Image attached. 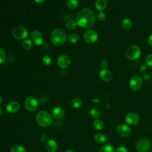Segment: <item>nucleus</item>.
Returning a JSON list of instances; mask_svg holds the SVG:
<instances>
[{
    "label": "nucleus",
    "mask_w": 152,
    "mask_h": 152,
    "mask_svg": "<svg viewBox=\"0 0 152 152\" xmlns=\"http://www.w3.org/2000/svg\"><path fill=\"white\" fill-rule=\"evenodd\" d=\"M96 21L94 12L89 8L81 9L77 15L76 23L78 26L83 28H88L92 27Z\"/></svg>",
    "instance_id": "f257e3e1"
},
{
    "label": "nucleus",
    "mask_w": 152,
    "mask_h": 152,
    "mask_svg": "<svg viewBox=\"0 0 152 152\" xmlns=\"http://www.w3.org/2000/svg\"><path fill=\"white\" fill-rule=\"evenodd\" d=\"M52 43L56 46H61L66 40V35L64 30L61 28H56L53 30L50 35Z\"/></svg>",
    "instance_id": "f03ea898"
},
{
    "label": "nucleus",
    "mask_w": 152,
    "mask_h": 152,
    "mask_svg": "<svg viewBox=\"0 0 152 152\" xmlns=\"http://www.w3.org/2000/svg\"><path fill=\"white\" fill-rule=\"evenodd\" d=\"M36 122L42 127H46L50 125L52 118L50 115L45 111H40L36 115Z\"/></svg>",
    "instance_id": "7ed1b4c3"
},
{
    "label": "nucleus",
    "mask_w": 152,
    "mask_h": 152,
    "mask_svg": "<svg viewBox=\"0 0 152 152\" xmlns=\"http://www.w3.org/2000/svg\"><path fill=\"white\" fill-rule=\"evenodd\" d=\"M141 51L140 48L136 45H131L126 50V58L130 60H136L140 56Z\"/></svg>",
    "instance_id": "20e7f679"
},
{
    "label": "nucleus",
    "mask_w": 152,
    "mask_h": 152,
    "mask_svg": "<svg viewBox=\"0 0 152 152\" xmlns=\"http://www.w3.org/2000/svg\"><path fill=\"white\" fill-rule=\"evenodd\" d=\"M135 148L138 152H148L151 148V142L147 138H140L137 141Z\"/></svg>",
    "instance_id": "39448f33"
},
{
    "label": "nucleus",
    "mask_w": 152,
    "mask_h": 152,
    "mask_svg": "<svg viewBox=\"0 0 152 152\" xmlns=\"http://www.w3.org/2000/svg\"><path fill=\"white\" fill-rule=\"evenodd\" d=\"M24 106L25 109L29 112H33L36 110L39 106L38 100L33 96H30L26 99Z\"/></svg>",
    "instance_id": "423d86ee"
},
{
    "label": "nucleus",
    "mask_w": 152,
    "mask_h": 152,
    "mask_svg": "<svg viewBox=\"0 0 152 152\" xmlns=\"http://www.w3.org/2000/svg\"><path fill=\"white\" fill-rule=\"evenodd\" d=\"M143 80L139 75H134L129 80V86L131 89L133 91L139 90L142 86Z\"/></svg>",
    "instance_id": "0eeeda50"
},
{
    "label": "nucleus",
    "mask_w": 152,
    "mask_h": 152,
    "mask_svg": "<svg viewBox=\"0 0 152 152\" xmlns=\"http://www.w3.org/2000/svg\"><path fill=\"white\" fill-rule=\"evenodd\" d=\"M12 36L18 40L24 39L28 36V31L23 26H18L12 30Z\"/></svg>",
    "instance_id": "6e6552de"
},
{
    "label": "nucleus",
    "mask_w": 152,
    "mask_h": 152,
    "mask_svg": "<svg viewBox=\"0 0 152 152\" xmlns=\"http://www.w3.org/2000/svg\"><path fill=\"white\" fill-rule=\"evenodd\" d=\"M97 32L93 29H89L85 31L84 34V39L85 41L88 43H93L98 39Z\"/></svg>",
    "instance_id": "1a4fd4ad"
},
{
    "label": "nucleus",
    "mask_w": 152,
    "mask_h": 152,
    "mask_svg": "<svg viewBox=\"0 0 152 152\" xmlns=\"http://www.w3.org/2000/svg\"><path fill=\"white\" fill-rule=\"evenodd\" d=\"M117 134L122 137H127L130 135L131 133V128L126 124H121L118 125L116 129Z\"/></svg>",
    "instance_id": "9d476101"
},
{
    "label": "nucleus",
    "mask_w": 152,
    "mask_h": 152,
    "mask_svg": "<svg viewBox=\"0 0 152 152\" xmlns=\"http://www.w3.org/2000/svg\"><path fill=\"white\" fill-rule=\"evenodd\" d=\"M140 116L136 113L130 112L127 113L125 116V121L129 125H136L140 122Z\"/></svg>",
    "instance_id": "9b49d317"
},
{
    "label": "nucleus",
    "mask_w": 152,
    "mask_h": 152,
    "mask_svg": "<svg viewBox=\"0 0 152 152\" xmlns=\"http://www.w3.org/2000/svg\"><path fill=\"white\" fill-rule=\"evenodd\" d=\"M58 65L61 68H66L70 65V59L69 58L65 55H62L59 56L56 61Z\"/></svg>",
    "instance_id": "f8f14e48"
},
{
    "label": "nucleus",
    "mask_w": 152,
    "mask_h": 152,
    "mask_svg": "<svg viewBox=\"0 0 152 152\" xmlns=\"http://www.w3.org/2000/svg\"><path fill=\"white\" fill-rule=\"evenodd\" d=\"M31 37L33 43L35 45L37 46H40L43 44V36H42V34L39 30H33L31 33Z\"/></svg>",
    "instance_id": "ddd939ff"
},
{
    "label": "nucleus",
    "mask_w": 152,
    "mask_h": 152,
    "mask_svg": "<svg viewBox=\"0 0 152 152\" xmlns=\"http://www.w3.org/2000/svg\"><path fill=\"white\" fill-rule=\"evenodd\" d=\"M99 75L101 79L104 81H110L113 77L112 72L106 68H103L100 70L99 72Z\"/></svg>",
    "instance_id": "4468645a"
},
{
    "label": "nucleus",
    "mask_w": 152,
    "mask_h": 152,
    "mask_svg": "<svg viewBox=\"0 0 152 152\" xmlns=\"http://www.w3.org/2000/svg\"><path fill=\"white\" fill-rule=\"evenodd\" d=\"M7 110L10 113H15L20 109V104L17 102H11L6 106Z\"/></svg>",
    "instance_id": "2eb2a0df"
},
{
    "label": "nucleus",
    "mask_w": 152,
    "mask_h": 152,
    "mask_svg": "<svg viewBox=\"0 0 152 152\" xmlns=\"http://www.w3.org/2000/svg\"><path fill=\"white\" fill-rule=\"evenodd\" d=\"M53 116L56 119H60L64 116L65 111L61 107H55L53 109L52 112Z\"/></svg>",
    "instance_id": "dca6fc26"
},
{
    "label": "nucleus",
    "mask_w": 152,
    "mask_h": 152,
    "mask_svg": "<svg viewBox=\"0 0 152 152\" xmlns=\"http://www.w3.org/2000/svg\"><path fill=\"white\" fill-rule=\"evenodd\" d=\"M46 148L49 152H55L58 149V144L54 140H48L46 142Z\"/></svg>",
    "instance_id": "f3484780"
},
{
    "label": "nucleus",
    "mask_w": 152,
    "mask_h": 152,
    "mask_svg": "<svg viewBox=\"0 0 152 152\" xmlns=\"http://www.w3.org/2000/svg\"><path fill=\"white\" fill-rule=\"evenodd\" d=\"M107 0H96L95 2V7L97 10L100 11H103L107 7Z\"/></svg>",
    "instance_id": "a211bd4d"
},
{
    "label": "nucleus",
    "mask_w": 152,
    "mask_h": 152,
    "mask_svg": "<svg viewBox=\"0 0 152 152\" xmlns=\"http://www.w3.org/2000/svg\"><path fill=\"white\" fill-rule=\"evenodd\" d=\"M132 26V21L128 18H125L122 20L121 27L125 30H129Z\"/></svg>",
    "instance_id": "6ab92c4d"
},
{
    "label": "nucleus",
    "mask_w": 152,
    "mask_h": 152,
    "mask_svg": "<svg viewBox=\"0 0 152 152\" xmlns=\"http://www.w3.org/2000/svg\"><path fill=\"white\" fill-rule=\"evenodd\" d=\"M94 140L98 144H104L107 141V138L102 133H97L94 137Z\"/></svg>",
    "instance_id": "aec40b11"
},
{
    "label": "nucleus",
    "mask_w": 152,
    "mask_h": 152,
    "mask_svg": "<svg viewBox=\"0 0 152 152\" xmlns=\"http://www.w3.org/2000/svg\"><path fill=\"white\" fill-rule=\"evenodd\" d=\"M98 152H115V150L112 144L106 143L99 149Z\"/></svg>",
    "instance_id": "412c9836"
},
{
    "label": "nucleus",
    "mask_w": 152,
    "mask_h": 152,
    "mask_svg": "<svg viewBox=\"0 0 152 152\" xmlns=\"http://www.w3.org/2000/svg\"><path fill=\"white\" fill-rule=\"evenodd\" d=\"M93 124L94 128L96 130H102L104 128V122L99 119H95Z\"/></svg>",
    "instance_id": "4be33fe9"
},
{
    "label": "nucleus",
    "mask_w": 152,
    "mask_h": 152,
    "mask_svg": "<svg viewBox=\"0 0 152 152\" xmlns=\"http://www.w3.org/2000/svg\"><path fill=\"white\" fill-rule=\"evenodd\" d=\"M22 48L26 50H29L33 46V43L32 41L29 39H24L23 42H22V44H21Z\"/></svg>",
    "instance_id": "5701e85b"
},
{
    "label": "nucleus",
    "mask_w": 152,
    "mask_h": 152,
    "mask_svg": "<svg viewBox=\"0 0 152 152\" xmlns=\"http://www.w3.org/2000/svg\"><path fill=\"white\" fill-rule=\"evenodd\" d=\"M90 115L93 118L98 119L101 116V112L98 108L93 107L90 110Z\"/></svg>",
    "instance_id": "b1692460"
},
{
    "label": "nucleus",
    "mask_w": 152,
    "mask_h": 152,
    "mask_svg": "<svg viewBox=\"0 0 152 152\" xmlns=\"http://www.w3.org/2000/svg\"><path fill=\"white\" fill-rule=\"evenodd\" d=\"M66 6L71 10H75L78 6V0H67Z\"/></svg>",
    "instance_id": "393cba45"
},
{
    "label": "nucleus",
    "mask_w": 152,
    "mask_h": 152,
    "mask_svg": "<svg viewBox=\"0 0 152 152\" xmlns=\"http://www.w3.org/2000/svg\"><path fill=\"white\" fill-rule=\"evenodd\" d=\"M65 26L68 30H72L75 28V27L77 26V24L76 23V21H74V20H69L66 21Z\"/></svg>",
    "instance_id": "a878e982"
},
{
    "label": "nucleus",
    "mask_w": 152,
    "mask_h": 152,
    "mask_svg": "<svg viewBox=\"0 0 152 152\" xmlns=\"http://www.w3.org/2000/svg\"><path fill=\"white\" fill-rule=\"evenodd\" d=\"M11 152H26V150L22 145H14L11 147Z\"/></svg>",
    "instance_id": "bb28decb"
},
{
    "label": "nucleus",
    "mask_w": 152,
    "mask_h": 152,
    "mask_svg": "<svg viewBox=\"0 0 152 152\" xmlns=\"http://www.w3.org/2000/svg\"><path fill=\"white\" fill-rule=\"evenodd\" d=\"M72 104L75 108H78L82 104V100L80 97H75L72 99Z\"/></svg>",
    "instance_id": "cd10ccee"
},
{
    "label": "nucleus",
    "mask_w": 152,
    "mask_h": 152,
    "mask_svg": "<svg viewBox=\"0 0 152 152\" xmlns=\"http://www.w3.org/2000/svg\"><path fill=\"white\" fill-rule=\"evenodd\" d=\"M80 39V37L78 34H75V33H72L70 34L68 37V40L71 42V43H77V42H78Z\"/></svg>",
    "instance_id": "c85d7f7f"
},
{
    "label": "nucleus",
    "mask_w": 152,
    "mask_h": 152,
    "mask_svg": "<svg viewBox=\"0 0 152 152\" xmlns=\"http://www.w3.org/2000/svg\"><path fill=\"white\" fill-rule=\"evenodd\" d=\"M145 65L147 66L152 67V53L148 54L145 59Z\"/></svg>",
    "instance_id": "c756f323"
},
{
    "label": "nucleus",
    "mask_w": 152,
    "mask_h": 152,
    "mask_svg": "<svg viewBox=\"0 0 152 152\" xmlns=\"http://www.w3.org/2000/svg\"><path fill=\"white\" fill-rule=\"evenodd\" d=\"M5 59H6L5 53L2 49L0 48V64L4 63Z\"/></svg>",
    "instance_id": "7c9ffc66"
},
{
    "label": "nucleus",
    "mask_w": 152,
    "mask_h": 152,
    "mask_svg": "<svg viewBox=\"0 0 152 152\" xmlns=\"http://www.w3.org/2000/svg\"><path fill=\"white\" fill-rule=\"evenodd\" d=\"M97 18L100 21H103L106 19V14L103 11H100L97 14Z\"/></svg>",
    "instance_id": "2f4dec72"
},
{
    "label": "nucleus",
    "mask_w": 152,
    "mask_h": 152,
    "mask_svg": "<svg viewBox=\"0 0 152 152\" xmlns=\"http://www.w3.org/2000/svg\"><path fill=\"white\" fill-rule=\"evenodd\" d=\"M43 62L45 65H49L51 64V58L49 56H45L43 59Z\"/></svg>",
    "instance_id": "473e14b6"
},
{
    "label": "nucleus",
    "mask_w": 152,
    "mask_h": 152,
    "mask_svg": "<svg viewBox=\"0 0 152 152\" xmlns=\"http://www.w3.org/2000/svg\"><path fill=\"white\" fill-rule=\"evenodd\" d=\"M148 70V68L147 66L146 65H142L140 66V68H139V71L141 74H146L147 71Z\"/></svg>",
    "instance_id": "72a5a7b5"
},
{
    "label": "nucleus",
    "mask_w": 152,
    "mask_h": 152,
    "mask_svg": "<svg viewBox=\"0 0 152 152\" xmlns=\"http://www.w3.org/2000/svg\"><path fill=\"white\" fill-rule=\"evenodd\" d=\"M115 152H128V151L125 147L119 146L116 148V150H115Z\"/></svg>",
    "instance_id": "f704fd0d"
},
{
    "label": "nucleus",
    "mask_w": 152,
    "mask_h": 152,
    "mask_svg": "<svg viewBox=\"0 0 152 152\" xmlns=\"http://www.w3.org/2000/svg\"><path fill=\"white\" fill-rule=\"evenodd\" d=\"M100 64H101V66H102L103 68H106L108 66V65H109L108 61H107V59H105L102 60Z\"/></svg>",
    "instance_id": "c9c22d12"
},
{
    "label": "nucleus",
    "mask_w": 152,
    "mask_h": 152,
    "mask_svg": "<svg viewBox=\"0 0 152 152\" xmlns=\"http://www.w3.org/2000/svg\"><path fill=\"white\" fill-rule=\"evenodd\" d=\"M40 139V140H41L42 142H47L48 140V136H47L46 135H41Z\"/></svg>",
    "instance_id": "e433bc0d"
},
{
    "label": "nucleus",
    "mask_w": 152,
    "mask_h": 152,
    "mask_svg": "<svg viewBox=\"0 0 152 152\" xmlns=\"http://www.w3.org/2000/svg\"><path fill=\"white\" fill-rule=\"evenodd\" d=\"M147 42H148V44L150 46H152V34H150V35L148 37V38H147Z\"/></svg>",
    "instance_id": "4c0bfd02"
},
{
    "label": "nucleus",
    "mask_w": 152,
    "mask_h": 152,
    "mask_svg": "<svg viewBox=\"0 0 152 152\" xmlns=\"http://www.w3.org/2000/svg\"><path fill=\"white\" fill-rule=\"evenodd\" d=\"M142 80H150V75L148 74H143V75H142Z\"/></svg>",
    "instance_id": "58836bf2"
},
{
    "label": "nucleus",
    "mask_w": 152,
    "mask_h": 152,
    "mask_svg": "<svg viewBox=\"0 0 152 152\" xmlns=\"http://www.w3.org/2000/svg\"><path fill=\"white\" fill-rule=\"evenodd\" d=\"M35 2L36 3H38V4H41L42 2H43L45 0H34Z\"/></svg>",
    "instance_id": "ea45409f"
},
{
    "label": "nucleus",
    "mask_w": 152,
    "mask_h": 152,
    "mask_svg": "<svg viewBox=\"0 0 152 152\" xmlns=\"http://www.w3.org/2000/svg\"><path fill=\"white\" fill-rule=\"evenodd\" d=\"M2 113H3V109L2 107L0 106V116L2 115Z\"/></svg>",
    "instance_id": "a19ab883"
},
{
    "label": "nucleus",
    "mask_w": 152,
    "mask_h": 152,
    "mask_svg": "<svg viewBox=\"0 0 152 152\" xmlns=\"http://www.w3.org/2000/svg\"><path fill=\"white\" fill-rule=\"evenodd\" d=\"M65 152H74V151L73 150H67Z\"/></svg>",
    "instance_id": "79ce46f5"
},
{
    "label": "nucleus",
    "mask_w": 152,
    "mask_h": 152,
    "mask_svg": "<svg viewBox=\"0 0 152 152\" xmlns=\"http://www.w3.org/2000/svg\"><path fill=\"white\" fill-rule=\"evenodd\" d=\"M2 102V98L1 96L0 95V104H1Z\"/></svg>",
    "instance_id": "37998d69"
}]
</instances>
